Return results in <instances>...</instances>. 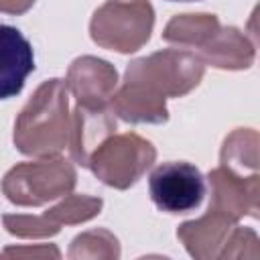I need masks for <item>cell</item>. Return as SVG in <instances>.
Wrapping results in <instances>:
<instances>
[{"label": "cell", "mask_w": 260, "mask_h": 260, "mask_svg": "<svg viewBox=\"0 0 260 260\" xmlns=\"http://www.w3.org/2000/svg\"><path fill=\"white\" fill-rule=\"evenodd\" d=\"M203 75L205 63L195 51L162 49L132 59L108 108L130 124H165L169 120L167 98L187 95L201 83Z\"/></svg>", "instance_id": "1"}, {"label": "cell", "mask_w": 260, "mask_h": 260, "mask_svg": "<svg viewBox=\"0 0 260 260\" xmlns=\"http://www.w3.org/2000/svg\"><path fill=\"white\" fill-rule=\"evenodd\" d=\"M71 112L65 79L43 81L14 120L12 142L26 156H57L69 144Z\"/></svg>", "instance_id": "2"}, {"label": "cell", "mask_w": 260, "mask_h": 260, "mask_svg": "<svg viewBox=\"0 0 260 260\" xmlns=\"http://www.w3.org/2000/svg\"><path fill=\"white\" fill-rule=\"evenodd\" d=\"M77 171L65 156H37L6 171L2 193L18 207H39L61 199L75 189Z\"/></svg>", "instance_id": "3"}, {"label": "cell", "mask_w": 260, "mask_h": 260, "mask_svg": "<svg viewBox=\"0 0 260 260\" xmlns=\"http://www.w3.org/2000/svg\"><path fill=\"white\" fill-rule=\"evenodd\" d=\"M154 28L150 0H106L89 20L91 41L108 51L134 53L142 49Z\"/></svg>", "instance_id": "4"}, {"label": "cell", "mask_w": 260, "mask_h": 260, "mask_svg": "<svg viewBox=\"0 0 260 260\" xmlns=\"http://www.w3.org/2000/svg\"><path fill=\"white\" fill-rule=\"evenodd\" d=\"M156 148L136 132L110 134L89 156L87 169L104 185L126 191L152 167Z\"/></svg>", "instance_id": "5"}, {"label": "cell", "mask_w": 260, "mask_h": 260, "mask_svg": "<svg viewBox=\"0 0 260 260\" xmlns=\"http://www.w3.org/2000/svg\"><path fill=\"white\" fill-rule=\"evenodd\" d=\"M104 201L102 197L93 195H79L69 193L57 205L47 209L41 215H24V213H4L2 225L10 236L37 240V238H51L61 232V225H77L85 223L102 213Z\"/></svg>", "instance_id": "6"}, {"label": "cell", "mask_w": 260, "mask_h": 260, "mask_svg": "<svg viewBox=\"0 0 260 260\" xmlns=\"http://www.w3.org/2000/svg\"><path fill=\"white\" fill-rule=\"evenodd\" d=\"M148 191L152 203L160 211L189 213L203 201L205 179L195 165L185 160H169L150 173Z\"/></svg>", "instance_id": "7"}, {"label": "cell", "mask_w": 260, "mask_h": 260, "mask_svg": "<svg viewBox=\"0 0 260 260\" xmlns=\"http://www.w3.org/2000/svg\"><path fill=\"white\" fill-rule=\"evenodd\" d=\"M211 187L209 209L240 221L244 215L258 217L260 211V177L238 175L225 167H217L207 175Z\"/></svg>", "instance_id": "8"}, {"label": "cell", "mask_w": 260, "mask_h": 260, "mask_svg": "<svg viewBox=\"0 0 260 260\" xmlns=\"http://www.w3.org/2000/svg\"><path fill=\"white\" fill-rule=\"evenodd\" d=\"M116 67L100 57L81 55L71 61L65 77L67 91L77 100L79 106L104 108L118 87Z\"/></svg>", "instance_id": "9"}, {"label": "cell", "mask_w": 260, "mask_h": 260, "mask_svg": "<svg viewBox=\"0 0 260 260\" xmlns=\"http://www.w3.org/2000/svg\"><path fill=\"white\" fill-rule=\"evenodd\" d=\"M236 225L238 221L207 207V211L201 217L183 221L177 228V238L185 246L191 258L195 260H217L219 258L221 260L228 238L232 236Z\"/></svg>", "instance_id": "10"}, {"label": "cell", "mask_w": 260, "mask_h": 260, "mask_svg": "<svg viewBox=\"0 0 260 260\" xmlns=\"http://www.w3.org/2000/svg\"><path fill=\"white\" fill-rule=\"evenodd\" d=\"M32 71L35 55L28 39L18 28L0 24V100L18 95Z\"/></svg>", "instance_id": "11"}, {"label": "cell", "mask_w": 260, "mask_h": 260, "mask_svg": "<svg viewBox=\"0 0 260 260\" xmlns=\"http://www.w3.org/2000/svg\"><path fill=\"white\" fill-rule=\"evenodd\" d=\"M116 132V120L108 106L104 108H87V106H75L71 112V132H69V152L71 158L87 167V160L91 152L110 136Z\"/></svg>", "instance_id": "12"}, {"label": "cell", "mask_w": 260, "mask_h": 260, "mask_svg": "<svg viewBox=\"0 0 260 260\" xmlns=\"http://www.w3.org/2000/svg\"><path fill=\"white\" fill-rule=\"evenodd\" d=\"M199 59L215 69L240 71L252 67L256 59L254 43L236 26H219L211 39L197 49Z\"/></svg>", "instance_id": "13"}, {"label": "cell", "mask_w": 260, "mask_h": 260, "mask_svg": "<svg viewBox=\"0 0 260 260\" xmlns=\"http://www.w3.org/2000/svg\"><path fill=\"white\" fill-rule=\"evenodd\" d=\"M219 26L221 22L215 14H207V12L175 14L162 30V41L171 45H179L183 49H199L211 39V35Z\"/></svg>", "instance_id": "14"}, {"label": "cell", "mask_w": 260, "mask_h": 260, "mask_svg": "<svg viewBox=\"0 0 260 260\" xmlns=\"http://www.w3.org/2000/svg\"><path fill=\"white\" fill-rule=\"evenodd\" d=\"M258 146L260 136L254 128H236L221 144L219 162L238 175H258Z\"/></svg>", "instance_id": "15"}, {"label": "cell", "mask_w": 260, "mask_h": 260, "mask_svg": "<svg viewBox=\"0 0 260 260\" xmlns=\"http://www.w3.org/2000/svg\"><path fill=\"white\" fill-rule=\"evenodd\" d=\"M120 254H122V250H120L118 238L110 230H104V228L89 230V232L75 236L69 246V252H67V256L71 260H83V258L118 260Z\"/></svg>", "instance_id": "16"}, {"label": "cell", "mask_w": 260, "mask_h": 260, "mask_svg": "<svg viewBox=\"0 0 260 260\" xmlns=\"http://www.w3.org/2000/svg\"><path fill=\"white\" fill-rule=\"evenodd\" d=\"M258 244H260L258 234L252 228L236 225L232 236L228 238V244H225V250L221 254V260H225V258H252V260H256L260 256Z\"/></svg>", "instance_id": "17"}, {"label": "cell", "mask_w": 260, "mask_h": 260, "mask_svg": "<svg viewBox=\"0 0 260 260\" xmlns=\"http://www.w3.org/2000/svg\"><path fill=\"white\" fill-rule=\"evenodd\" d=\"M12 256H24V258H61V252L55 244H37V246H8L0 252V258H12Z\"/></svg>", "instance_id": "18"}, {"label": "cell", "mask_w": 260, "mask_h": 260, "mask_svg": "<svg viewBox=\"0 0 260 260\" xmlns=\"http://www.w3.org/2000/svg\"><path fill=\"white\" fill-rule=\"evenodd\" d=\"M35 2L37 0H0V12L2 14L18 16V14L28 12L35 6Z\"/></svg>", "instance_id": "19"}, {"label": "cell", "mask_w": 260, "mask_h": 260, "mask_svg": "<svg viewBox=\"0 0 260 260\" xmlns=\"http://www.w3.org/2000/svg\"><path fill=\"white\" fill-rule=\"evenodd\" d=\"M169 2H193V0H169Z\"/></svg>", "instance_id": "20"}]
</instances>
